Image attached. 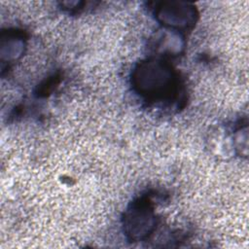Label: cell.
<instances>
[{"mask_svg":"<svg viewBox=\"0 0 249 249\" xmlns=\"http://www.w3.org/2000/svg\"><path fill=\"white\" fill-rule=\"evenodd\" d=\"M157 14L162 22L176 27H188L193 24L195 18L194 9L185 3H162Z\"/></svg>","mask_w":249,"mask_h":249,"instance_id":"obj_2","label":"cell"},{"mask_svg":"<svg viewBox=\"0 0 249 249\" xmlns=\"http://www.w3.org/2000/svg\"><path fill=\"white\" fill-rule=\"evenodd\" d=\"M139 78L136 87L142 95L147 97L159 98L164 97L170 92L172 88V74L169 69L159 63L150 62L147 65H141Z\"/></svg>","mask_w":249,"mask_h":249,"instance_id":"obj_1","label":"cell"}]
</instances>
